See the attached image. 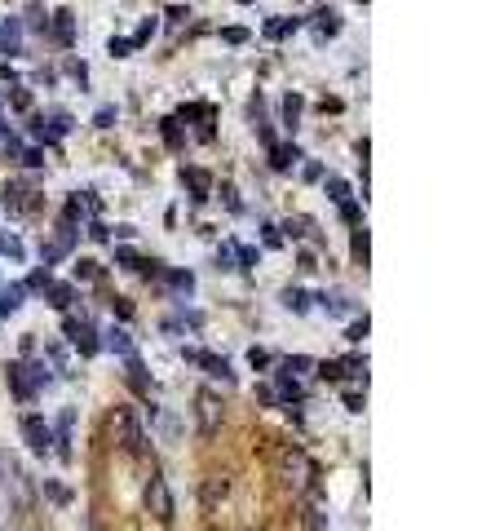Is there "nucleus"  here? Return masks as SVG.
Instances as JSON below:
<instances>
[{"mask_svg": "<svg viewBox=\"0 0 504 531\" xmlns=\"http://www.w3.org/2000/svg\"><path fill=\"white\" fill-rule=\"evenodd\" d=\"M195 429H199V438H212L217 429H222V398L212 390L195 394Z\"/></svg>", "mask_w": 504, "mask_h": 531, "instance_id": "f257e3e1", "label": "nucleus"}, {"mask_svg": "<svg viewBox=\"0 0 504 531\" xmlns=\"http://www.w3.org/2000/svg\"><path fill=\"white\" fill-rule=\"evenodd\" d=\"M142 496H146V509L155 513L160 523H173V491H168V483H164L160 474L146 478V491H142Z\"/></svg>", "mask_w": 504, "mask_h": 531, "instance_id": "f03ea898", "label": "nucleus"}, {"mask_svg": "<svg viewBox=\"0 0 504 531\" xmlns=\"http://www.w3.org/2000/svg\"><path fill=\"white\" fill-rule=\"evenodd\" d=\"M23 438L36 456H44L49 447H54V429L44 425V417H23Z\"/></svg>", "mask_w": 504, "mask_h": 531, "instance_id": "7ed1b4c3", "label": "nucleus"}, {"mask_svg": "<svg viewBox=\"0 0 504 531\" xmlns=\"http://www.w3.org/2000/svg\"><path fill=\"white\" fill-rule=\"evenodd\" d=\"M111 429L120 434V447H124V452H138V447H142V429H138V421H133L128 407H120V412L111 417Z\"/></svg>", "mask_w": 504, "mask_h": 531, "instance_id": "20e7f679", "label": "nucleus"}, {"mask_svg": "<svg viewBox=\"0 0 504 531\" xmlns=\"http://www.w3.org/2000/svg\"><path fill=\"white\" fill-rule=\"evenodd\" d=\"M283 470H288V483H296V487H306L310 478H314L306 452H296V447H288V452H283Z\"/></svg>", "mask_w": 504, "mask_h": 531, "instance_id": "39448f33", "label": "nucleus"}, {"mask_svg": "<svg viewBox=\"0 0 504 531\" xmlns=\"http://www.w3.org/2000/svg\"><path fill=\"white\" fill-rule=\"evenodd\" d=\"M186 359H191V363H199V368H208L212 376H222L226 386H234V372H230V363H226V359H217V354H204V350H186Z\"/></svg>", "mask_w": 504, "mask_h": 531, "instance_id": "423d86ee", "label": "nucleus"}, {"mask_svg": "<svg viewBox=\"0 0 504 531\" xmlns=\"http://www.w3.org/2000/svg\"><path fill=\"white\" fill-rule=\"evenodd\" d=\"M66 337L76 341V350H80V354H97V337H93V328H89V323L66 319Z\"/></svg>", "mask_w": 504, "mask_h": 531, "instance_id": "0eeeda50", "label": "nucleus"}, {"mask_svg": "<svg viewBox=\"0 0 504 531\" xmlns=\"http://www.w3.org/2000/svg\"><path fill=\"white\" fill-rule=\"evenodd\" d=\"M54 40H58L62 49L76 44V13H71V9H58V13H54Z\"/></svg>", "mask_w": 504, "mask_h": 531, "instance_id": "6e6552de", "label": "nucleus"}, {"mask_svg": "<svg viewBox=\"0 0 504 531\" xmlns=\"http://www.w3.org/2000/svg\"><path fill=\"white\" fill-rule=\"evenodd\" d=\"M181 181L191 186V199H195V204H204L208 191H212V177H208L204 169H181Z\"/></svg>", "mask_w": 504, "mask_h": 531, "instance_id": "1a4fd4ad", "label": "nucleus"}, {"mask_svg": "<svg viewBox=\"0 0 504 531\" xmlns=\"http://www.w3.org/2000/svg\"><path fill=\"white\" fill-rule=\"evenodd\" d=\"M5 376H9V386H13V394H18V398H31V394H36V390H31V381H27V368H23V363H9Z\"/></svg>", "mask_w": 504, "mask_h": 531, "instance_id": "9d476101", "label": "nucleus"}, {"mask_svg": "<svg viewBox=\"0 0 504 531\" xmlns=\"http://www.w3.org/2000/svg\"><path fill=\"white\" fill-rule=\"evenodd\" d=\"M31 191L23 186V181H9L5 186V208H13V213H23V208H31V199H27Z\"/></svg>", "mask_w": 504, "mask_h": 531, "instance_id": "9b49d317", "label": "nucleus"}, {"mask_svg": "<svg viewBox=\"0 0 504 531\" xmlns=\"http://www.w3.org/2000/svg\"><path fill=\"white\" fill-rule=\"evenodd\" d=\"M226 491H230V483H226V478H222V474H212V478H204V491H199V496H204V505L212 509V505H217V501H222V496H226Z\"/></svg>", "mask_w": 504, "mask_h": 531, "instance_id": "f8f14e48", "label": "nucleus"}, {"mask_svg": "<svg viewBox=\"0 0 504 531\" xmlns=\"http://www.w3.org/2000/svg\"><path fill=\"white\" fill-rule=\"evenodd\" d=\"M23 292H27L23 284H9L5 292H0V314H13V310H18V306H23Z\"/></svg>", "mask_w": 504, "mask_h": 531, "instance_id": "ddd939ff", "label": "nucleus"}, {"mask_svg": "<svg viewBox=\"0 0 504 531\" xmlns=\"http://www.w3.org/2000/svg\"><path fill=\"white\" fill-rule=\"evenodd\" d=\"M71 297H76L71 284H49V306H54V310H66V306H71Z\"/></svg>", "mask_w": 504, "mask_h": 531, "instance_id": "4468645a", "label": "nucleus"}, {"mask_svg": "<svg viewBox=\"0 0 504 531\" xmlns=\"http://www.w3.org/2000/svg\"><path fill=\"white\" fill-rule=\"evenodd\" d=\"M107 345H111L115 354H133V337H128L124 328H111V332H107Z\"/></svg>", "mask_w": 504, "mask_h": 531, "instance_id": "2eb2a0df", "label": "nucleus"}, {"mask_svg": "<svg viewBox=\"0 0 504 531\" xmlns=\"http://www.w3.org/2000/svg\"><path fill=\"white\" fill-rule=\"evenodd\" d=\"M283 306L296 310V314H306V310H310V297L301 292V288H283Z\"/></svg>", "mask_w": 504, "mask_h": 531, "instance_id": "dca6fc26", "label": "nucleus"}, {"mask_svg": "<svg viewBox=\"0 0 504 531\" xmlns=\"http://www.w3.org/2000/svg\"><path fill=\"white\" fill-rule=\"evenodd\" d=\"M296 160H301V151H296V142H288V146H275V169H292Z\"/></svg>", "mask_w": 504, "mask_h": 531, "instance_id": "f3484780", "label": "nucleus"}, {"mask_svg": "<svg viewBox=\"0 0 504 531\" xmlns=\"http://www.w3.org/2000/svg\"><path fill=\"white\" fill-rule=\"evenodd\" d=\"M44 496H49L54 505H71V491H66L62 483H54V478H44Z\"/></svg>", "mask_w": 504, "mask_h": 531, "instance_id": "a211bd4d", "label": "nucleus"}, {"mask_svg": "<svg viewBox=\"0 0 504 531\" xmlns=\"http://www.w3.org/2000/svg\"><path fill=\"white\" fill-rule=\"evenodd\" d=\"M301 107H306V102H301L296 93H288V97H283V120H288L292 129H296V120H301Z\"/></svg>", "mask_w": 504, "mask_h": 531, "instance_id": "6ab92c4d", "label": "nucleus"}, {"mask_svg": "<svg viewBox=\"0 0 504 531\" xmlns=\"http://www.w3.org/2000/svg\"><path fill=\"white\" fill-rule=\"evenodd\" d=\"M0 44H5L9 54H18V23H5V27H0Z\"/></svg>", "mask_w": 504, "mask_h": 531, "instance_id": "aec40b11", "label": "nucleus"}, {"mask_svg": "<svg viewBox=\"0 0 504 531\" xmlns=\"http://www.w3.org/2000/svg\"><path fill=\"white\" fill-rule=\"evenodd\" d=\"M349 248H354V261H363V266H367V230H363V226L354 230V239H349Z\"/></svg>", "mask_w": 504, "mask_h": 531, "instance_id": "412c9836", "label": "nucleus"}, {"mask_svg": "<svg viewBox=\"0 0 504 531\" xmlns=\"http://www.w3.org/2000/svg\"><path fill=\"white\" fill-rule=\"evenodd\" d=\"M328 195L336 199V204H345V199H349V181H341V177H328Z\"/></svg>", "mask_w": 504, "mask_h": 531, "instance_id": "4be33fe9", "label": "nucleus"}, {"mask_svg": "<svg viewBox=\"0 0 504 531\" xmlns=\"http://www.w3.org/2000/svg\"><path fill=\"white\" fill-rule=\"evenodd\" d=\"M310 368H314V363H310L306 354H292V359H283V372H288V376H292V372H310Z\"/></svg>", "mask_w": 504, "mask_h": 531, "instance_id": "5701e85b", "label": "nucleus"}, {"mask_svg": "<svg viewBox=\"0 0 504 531\" xmlns=\"http://www.w3.org/2000/svg\"><path fill=\"white\" fill-rule=\"evenodd\" d=\"M102 270H97V261H89V257H80L76 261V279H97Z\"/></svg>", "mask_w": 504, "mask_h": 531, "instance_id": "b1692460", "label": "nucleus"}, {"mask_svg": "<svg viewBox=\"0 0 504 531\" xmlns=\"http://www.w3.org/2000/svg\"><path fill=\"white\" fill-rule=\"evenodd\" d=\"M164 142L173 146V151L181 146V129H177V120H164Z\"/></svg>", "mask_w": 504, "mask_h": 531, "instance_id": "393cba45", "label": "nucleus"}, {"mask_svg": "<svg viewBox=\"0 0 504 531\" xmlns=\"http://www.w3.org/2000/svg\"><path fill=\"white\" fill-rule=\"evenodd\" d=\"M318 376H328V381H341V376H345V363H318Z\"/></svg>", "mask_w": 504, "mask_h": 531, "instance_id": "a878e982", "label": "nucleus"}, {"mask_svg": "<svg viewBox=\"0 0 504 531\" xmlns=\"http://www.w3.org/2000/svg\"><path fill=\"white\" fill-rule=\"evenodd\" d=\"M318 31H323V36H336V31H341V18H336V13H318Z\"/></svg>", "mask_w": 504, "mask_h": 531, "instance_id": "bb28decb", "label": "nucleus"}, {"mask_svg": "<svg viewBox=\"0 0 504 531\" xmlns=\"http://www.w3.org/2000/svg\"><path fill=\"white\" fill-rule=\"evenodd\" d=\"M107 49H111L115 58H128V49H133V40H124V36H111V44H107Z\"/></svg>", "mask_w": 504, "mask_h": 531, "instance_id": "cd10ccee", "label": "nucleus"}, {"mask_svg": "<svg viewBox=\"0 0 504 531\" xmlns=\"http://www.w3.org/2000/svg\"><path fill=\"white\" fill-rule=\"evenodd\" d=\"M279 390L288 394V398H301V386H296V381H292L288 372H279Z\"/></svg>", "mask_w": 504, "mask_h": 531, "instance_id": "c85d7f7f", "label": "nucleus"}, {"mask_svg": "<svg viewBox=\"0 0 504 531\" xmlns=\"http://www.w3.org/2000/svg\"><path fill=\"white\" fill-rule=\"evenodd\" d=\"M234 253H239V270H252V266H257V248H234Z\"/></svg>", "mask_w": 504, "mask_h": 531, "instance_id": "c756f323", "label": "nucleus"}, {"mask_svg": "<svg viewBox=\"0 0 504 531\" xmlns=\"http://www.w3.org/2000/svg\"><path fill=\"white\" fill-rule=\"evenodd\" d=\"M0 253H9V257H23V244L13 239V235H0Z\"/></svg>", "mask_w": 504, "mask_h": 531, "instance_id": "7c9ffc66", "label": "nucleus"}, {"mask_svg": "<svg viewBox=\"0 0 504 531\" xmlns=\"http://www.w3.org/2000/svg\"><path fill=\"white\" fill-rule=\"evenodd\" d=\"M49 284H54V279H49V266H44V270H36V275H31L23 288H49Z\"/></svg>", "mask_w": 504, "mask_h": 531, "instance_id": "2f4dec72", "label": "nucleus"}, {"mask_svg": "<svg viewBox=\"0 0 504 531\" xmlns=\"http://www.w3.org/2000/svg\"><path fill=\"white\" fill-rule=\"evenodd\" d=\"M222 40H226V44H244V40H248V31H244V27H226V31H222Z\"/></svg>", "mask_w": 504, "mask_h": 531, "instance_id": "473e14b6", "label": "nucleus"}, {"mask_svg": "<svg viewBox=\"0 0 504 531\" xmlns=\"http://www.w3.org/2000/svg\"><path fill=\"white\" fill-rule=\"evenodd\" d=\"M248 363H252V368H270V354H265V350H257V345H252V350H248Z\"/></svg>", "mask_w": 504, "mask_h": 531, "instance_id": "72a5a7b5", "label": "nucleus"}, {"mask_svg": "<svg viewBox=\"0 0 504 531\" xmlns=\"http://www.w3.org/2000/svg\"><path fill=\"white\" fill-rule=\"evenodd\" d=\"M168 279H173V288H181V292H191V288H195V279H191V275H181V270H173Z\"/></svg>", "mask_w": 504, "mask_h": 531, "instance_id": "f704fd0d", "label": "nucleus"}, {"mask_svg": "<svg viewBox=\"0 0 504 531\" xmlns=\"http://www.w3.org/2000/svg\"><path fill=\"white\" fill-rule=\"evenodd\" d=\"M345 337H349V341H363V337H367V314H363L359 323H349V332H345Z\"/></svg>", "mask_w": 504, "mask_h": 531, "instance_id": "c9c22d12", "label": "nucleus"}, {"mask_svg": "<svg viewBox=\"0 0 504 531\" xmlns=\"http://www.w3.org/2000/svg\"><path fill=\"white\" fill-rule=\"evenodd\" d=\"M9 102L18 107V111H27V107H31V93H27V89H13V93H9Z\"/></svg>", "mask_w": 504, "mask_h": 531, "instance_id": "e433bc0d", "label": "nucleus"}, {"mask_svg": "<svg viewBox=\"0 0 504 531\" xmlns=\"http://www.w3.org/2000/svg\"><path fill=\"white\" fill-rule=\"evenodd\" d=\"M111 310L120 314V319H133V302H124V297H115V302H111Z\"/></svg>", "mask_w": 504, "mask_h": 531, "instance_id": "4c0bfd02", "label": "nucleus"}, {"mask_svg": "<svg viewBox=\"0 0 504 531\" xmlns=\"http://www.w3.org/2000/svg\"><path fill=\"white\" fill-rule=\"evenodd\" d=\"M150 31H155V23H150V18H146V23L138 27V36H133V49H138V44H146V40H150Z\"/></svg>", "mask_w": 504, "mask_h": 531, "instance_id": "58836bf2", "label": "nucleus"}, {"mask_svg": "<svg viewBox=\"0 0 504 531\" xmlns=\"http://www.w3.org/2000/svg\"><path fill=\"white\" fill-rule=\"evenodd\" d=\"M115 261L120 266H138V253H133V248H115Z\"/></svg>", "mask_w": 504, "mask_h": 531, "instance_id": "ea45409f", "label": "nucleus"}, {"mask_svg": "<svg viewBox=\"0 0 504 531\" xmlns=\"http://www.w3.org/2000/svg\"><path fill=\"white\" fill-rule=\"evenodd\" d=\"M345 407L349 412H363V394L359 390H345Z\"/></svg>", "mask_w": 504, "mask_h": 531, "instance_id": "a19ab883", "label": "nucleus"}, {"mask_svg": "<svg viewBox=\"0 0 504 531\" xmlns=\"http://www.w3.org/2000/svg\"><path fill=\"white\" fill-rule=\"evenodd\" d=\"M306 226H310V222H301V217H292V222H288V226H283V230H288V235H292V239H301V235H306Z\"/></svg>", "mask_w": 504, "mask_h": 531, "instance_id": "79ce46f5", "label": "nucleus"}, {"mask_svg": "<svg viewBox=\"0 0 504 531\" xmlns=\"http://www.w3.org/2000/svg\"><path fill=\"white\" fill-rule=\"evenodd\" d=\"M341 217L345 222H359V204H354V199H345V204H341Z\"/></svg>", "mask_w": 504, "mask_h": 531, "instance_id": "37998d69", "label": "nucleus"}, {"mask_svg": "<svg viewBox=\"0 0 504 531\" xmlns=\"http://www.w3.org/2000/svg\"><path fill=\"white\" fill-rule=\"evenodd\" d=\"M66 129H71V115L58 111V115H54V138H58V133H66Z\"/></svg>", "mask_w": 504, "mask_h": 531, "instance_id": "c03bdc74", "label": "nucleus"}, {"mask_svg": "<svg viewBox=\"0 0 504 531\" xmlns=\"http://www.w3.org/2000/svg\"><path fill=\"white\" fill-rule=\"evenodd\" d=\"M23 164H27V169H40L44 155H40V151H23Z\"/></svg>", "mask_w": 504, "mask_h": 531, "instance_id": "a18cd8bd", "label": "nucleus"}, {"mask_svg": "<svg viewBox=\"0 0 504 531\" xmlns=\"http://www.w3.org/2000/svg\"><path fill=\"white\" fill-rule=\"evenodd\" d=\"M89 235H93V239H97V244H102V239H111V230H107V226H102V222H93V226H89Z\"/></svg>", "mask_w": 504, "mask_h": 531, "instance_id": "49530a36", "label": "nucleus"}, {"mask_svg": "<svg viewBox=\"0 0 504 531\" xmlns=\"http://www.w3.org/2000/svg\"><path fill=\"white\" fill-rule=\"evenodd\" d=\"M111 120H115V111H111V107L97 111V129H111Z\"/></svg>", "mask_w": 504, "mask_h": 531, "instance_id": "de8ad7c7", "label": "nucleus"}, {"mask_svg": "<svg viewBox=\"0 0 504 531\" xmlns=\"http://www.w3.org/2000/svg\"><path fill=\"white\" fill-rule=\"evenodd\" d=\"M265 244H270V248H279V244H283V235H279V226H265Z\"/></svg>", "mask_w": 504, "mask_h": 531, "instance_id": "09e8293b", "label": "nucleus"}, {"mask_svg": "<svg viewBox=\"0 0 504 531\" xmlns=\"http://www.w3.org/2000/svg\"><path fill=\"white\" fill-rule=\"evenodd\" d=\"M239 5H252V0H239Z\"/></svg>", "mask_w": 504, "mask_h": 531, "instance_id": "8fccbe9b", "label": "nucleus"}]
</instances>
